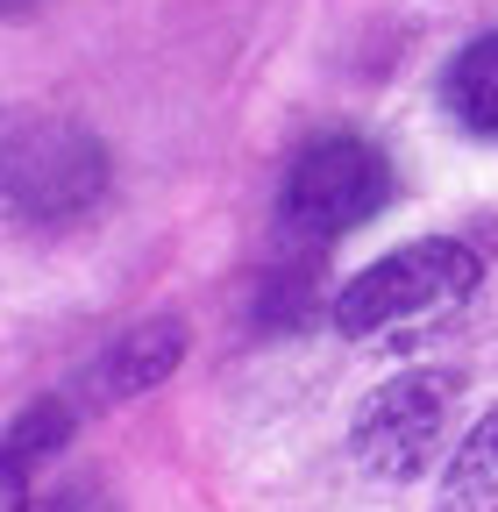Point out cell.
Segmentation results:
<instances>
[{
    "mask_svg": "<svg viewBox=\"0 0 498 512\" xmlns=\"http://www.w3.org/2000/svg\"><path fill=\"white\" fill-rule=\"evenodd\" d=\"M385 192H392V164H385L378 143L314 136L292 157V171H285V228L306 235V242L349 235V228H363L385 207Z\"/></svg>",
    "mask_w": 498,
    "mask_h": 512,
    "instance_id": "cell-3",
    "label": "cell"
},
{
    "mask_svg": "<svg viewBox=\"0 0 498 512\" xmlns=\"http://www.w3.org/2000/svg\"><path fill=\"white\" fill-rule=\"evenodd\" d=\"M178 356H185V328H178V320H150V328H136L129 342H114V349L86 370L79 399H86V406H121V399L150 392L157 377H171Z\"/></svg>",
    "mask_w": 498,
    "mask_h": 512,
    "instance_id": "cell-5",
    "label": "cell"
},
{
    "mask_svg": "<svg viewBox=\"0 0 498 512\" xmlns=\"http://www.w3.org/2000/svg\"><path fill=\"white\" fill-rule=\"evenodd\" d=\"M449 413H456V384L434 377V370H413V377H392L385 392H370L363 413H356V463L370 477H420L434 463V448L449 434Z\"/></svg>",
    "mask_w": 498,
    "mask_h": 512,
    "instance_id": "cell-4",
    "label": "cell"
},
{
    "mask_svg": "<svg viewBox=\"0 0 498 512\" xmlns=\"http://www.w3.org/2000/svg\"><path fill=\"white\" fill-rule=\"evenodd\" d=\"M15 8H29V0H0V15H15Z\"/></svg>",
    "mask_w": 498,
    "mask_h": 512,
    "instance_id": "cell-10",
    "label": "cell"
},
{
    "mask_svg": "<svg viewBox=\"0 0 498 512\" xmlns=\"http://www.w3.org/2000/svg\"><path fill=\"white\" fill-rule=\"evenodd\" d=\"M442 100H449V114L470 128V136H498V29L477 36V43L449 64Z\"/></svg>",
    "mask_w": 498,
    "mask_h": 512,
    "instance_id": "cell-7",
    "label": "cell"
},
{
    "mask_svg": "<svg viewBox=\"0 0 498 512\" xmlns=\"http://www.w3.org/2000/svg\"><path fill=\"white\" fill-rule=\"evenodd\" d=\"M484 264L470 242H406L392 249L385 264H370L356 285H342L335 299V328L349 342H370V335H392V328H413V320H434L477 292Z\"/></svg>",
    "mask_w": 498,
    "mask_h": 512,
    "instance_id": "cell-1",
    "label": "cell"
},
{
    "mask_svg": "<svg viewBox=\"0 0 498 512\" xmlns=\"http://www.w3.org/2000/svg\"><path fill=\"white\" fill-rule=\"evenodd\" d=\"M72 427V406L65 399H50V406H29L8 441H0V512H36V470L57 441H65Z\"/></svg>",
    "mask_w": 498,
    "mask_h": 512,
    "instance_id": "cell-6",
    "label": "cell"
},
{
    "mask_svg": "<svg viewBox=\"0 0 498 512\" xmlns=\"http://www.w3.org/2000/svg\"><path fill=\"white\" fill-rule=\"evenodd\" d=\"M442 512H498V413L477 420V434H463L442 477Z\"/></svg>",
    "mask_w": 498,
    "mask_h": 512,
    "instance_id": "cell-8",
    "label": "cell"
},
{
    "mask_svg": "<svg viewBox=\"0 0 498 512\" xmlns=\"http://www.w3.org/2000/svg\"><path fill=\"white\" fill-rule=\"evenodd\" d=\"M107 150L72 121H22L0 136V200L29 228H65L100 207Z\"/></svg>",
    "mask_w": 498,
    "mask_h": 512,
    "instance_id": "cell-2",
    "label": "cell"
},
{
    "mask_svg": "<svg viewBox=\"0 0 498 512\" xmlns=\"http://www.w3.org/2000/svg\"><path fill=\"white\" fill-rule=\"evenodd\" d=\"M50 512H107V505H100V498H93V491H65V498H57V505H50Z\"/></svg>",
    "mask_w": 498,
    "mask_h": 512,
    "instance_id": "cell-9",
    "label": "cell"
}]
</instances>
